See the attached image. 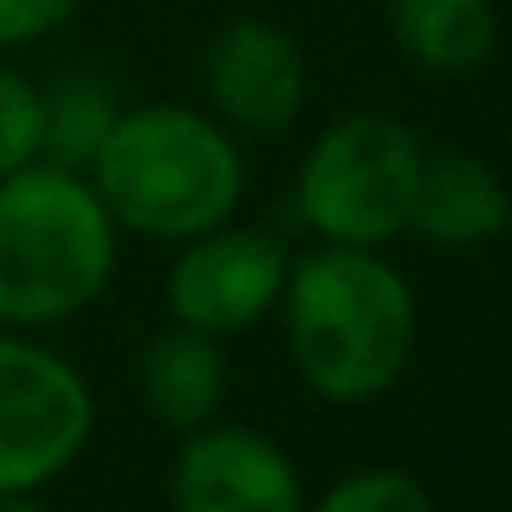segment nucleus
Here are the masks:
<instances>
[{
    "label": "nucleus",
    "mask_w": 512,
    "mask_h": 512,
    "mask_svg": "<svg viewBox=\"0 0 512 512\" xmlns=\"http://www.w3.org/2000/svg\"><path fill=\"white\" fill-rule=\"evenodd\" d=\"M276 309L298 380L336 408L380 402L419 347V298L380 248L320 243L292 254Z\"/></svg>",
    "instance_id": "f257e3e1"
},
{
    "label": "nucleus",
    "mask_w": 512,
    "mask_h": 512,
    "mask_svg": "<svg viewBox=\"0 0 512 512\" xmlns=\"http://www.w3.org/2000/svg\"><path fill=\"white\" fill-rule=\"evenodd\" d=\"M89 182L122 232L177 248L237 215L248 193V160L221 116L149 100L133 111L122 105Z\"/></svg>",
    "instance_id": "f03ea898"
},
{
    "label": "nucleus",
    "mask_w": 512,
    "mask_h": 512,
    "mask_svg": "<svg viewBox=\"0 0 512 512\" xmlns=\"http://www.w3.org/2000/svg\"><path fill=\"white\" fill-rule=\"evenodd\" d=\"M122 226L89 171L34 160L0 177V325L56 331L105 298Z\"/></svg>",
    "instance_id": "7ed1b4c3"
},
{
    "label": "nucleus",
    "mask_w": 512,
    "mask_h": 512,
    "mask_svg": "<svg viewBox=\"0 0 512 512\" xmlns=\"http://www.w3.org/2000/svg\"><path fill=\"white\" fill-rule=\"evenodd\" d=\"M424 144L386 111L336 116L298 160L292 204L320 243L386 248L408 232Z\"/></svg>",
    "instance_id": "20e7f679"
},
{
    "label": "nucleus",
    "mask_w": 512,
    "mask_h": 512,
    "mask_svg": "<svg viewBox=\"0 0 512 512\" xmlns=\"http://www.w3.org/2000/svg\"><path fill=\"white\" fill-rule=\"evenodd\" d=\"M94 391L83 369L34 331L0 325V496H34L83 457Z\"/></svg>",
    "instance_id": "39448f33"
},
{
    "label": "nucleus",
    "mask_w": 512,
    "mask_h": 512,
    "mask_svg": "<svg viewBox=\"0 0 512 512\" xmlns=\"http://www.w3.org/2000/svg\"><path fill=\"white\" fill-rule=\"evenodd\" d=\"M292 270V248L265 226L221 221L210 232L177 243V259L166 270V314L177 325L210 336H248L265 325L281 303Z\"/></svg>",
    "instance_id": "423d86ee"
},
{
    "label": "nucleus",
    "mask_w": 512,
    "mask_h": 512,
    "mask_svg": "<svg viewBox=\"0 0 512 512\" xmlns=\"http://www.w3.org/2000/svg\"><path fill=\"white\" fill-rule=\"evenodd\" d=\"M171 512H309V490L276 435L254 424L188 430L166 474Z\"/></svg>",
    "instance_id": "0eeeda50"
},
{
    "label": "nucleus",
    "mask_w": 512,
    "mask_h": 512,
    "mask_svg": "<svg viewBox=\"0 0 512 512\" xmlns=\"http://www.w3.org/2000/svg\"><path fill=\"white\" fill-rule=\"evenodd\" d=\"M204 100L232 133H281L309 100V56L270 17H232L204 45Z\"/></svg>",
    "instance_id": "6e6552de"
},
{
    "label": "nucleus",
    "mask_w": 512,
    "mask_h": 512,
    "mask_svg": "<svg viewBox=\"0 0 512 512\" xmlns=\"http://www.w3.org/2000/svg\"><path fill=\"white\" fill-rule=\"evenodd\" d=\"M507 226H512V193L490 160L463 155V149L424 155L413 210H408V232L419 243L463 254V248L496 243Z\"/></svg>",
    "instance_id": "1a4fd4ad"
},
{
    "label": "nucleus",
    "mask_w": 512,
    "mask_h": 512,
    "mask_svg": "<svg viewBox=\"0 0 512 512\" xmlns=\"http://www.w3.org/2000/svg\"><path fill=\"white\" fill-rule=\"evenodd\" d=\"M226 386H232V364H226V342L210 331L171 320L155 331L138 353V397L166 430L188 435L221 419Z\"/></svg>",
    "instance_id": "9d476101"
},
{
    "label": "nucleus",
    "mask_w": 512,
    "mask_h": 512,
    "mask_svg": "<svg viewBox=\"0 0 512 512\" xmlns=\"http://www.w3.org/2000/svg\"><path fill=\"white\" fill-rule=\"evenodd\" d=\"M386 28L402 61L435 78L479 72L501 45L496 0H386Z\"/></svg>",
    "instance_id": "9b49d317"
},
{
    "label": "nucleus",
    "mask_w": 512,
    "mask_h": 512,
    "mask_svg": "<svg viewBox=\"0 0 512 512\" xmlns=\"http://www.w3.org/2000/svg\"><path fill=\"white\" fill-rule=\"evenodd\" d=\"M39 105H45V160L72 171H89L100 144L111 138L122 100L116 83L89 67H67L50 83H39Z\"/></svg>",
    "instance_id": "f8f14e48"
},
{
    "label": "nucleus",
    "mask_w": 512,
    "mask_h": 512,
    "mask_svg": "<svg viewBox=\"0 0 512 512\" xmlns=\"http://www.w3.org/2000/svg\"><path fill=\"white\" fill-rule=\"evenodd\" d=\"M309 512H435V496L408 468L369 463V468H353V474L331 479L309 501Z\"/></svg>",
    "instance_id": "ddd939ff"
},
{
    "label": "nucleus",
    "mask_w": 512,
    "mask_h": 512,
    "mask_svg": "<svg viewBox=\"0 0 512 512\" xmlns=\"http://www.w3.org/2000/svg\"><path fill=\"white\" fill-rule=\"evenodd\" d=\"M45 160V105L28 72L0 61V177Z\"/></svg>",
    "instance_id": "4468645a"
},
{
    "label": "nucleus",
    "mask_w": 512,
    "mask_h": 512,
    "mask_svg": "<svg viewBox=\"0 0 512 512\" xmlns=\"http://www.w3.org/2000/svg\"><path fill=\"white\" fill-rule=\"evenodd\" d=\"M83 0H0V50H23L72 23Z\"/></svg>",
    "instance_id": "2eb2a0df"
},
{
    "label": "nucleus",
    "mask_w": 512,
    "mask_h": 512,
    "mask_svg": "<svg viewBox=\"0 0 512 512\" xmlns=\"http://www.w3.org/2000/svg\"><path fill=\"white\" fill-rule=\"evenodd\" d=\"M0 512H50V507L34 496H0Z\"/></svg>",
    "instance_id": "dca6fc26"
},
{
    "label": "nucleus",
    "mask_w": 512,
    "mask_h": 512,
    "mask_svg": "<svg viewBox=\"0 0 512 512\" xmlns=\"http://www.w3.org/2000/svg\"><path fill=\"white\" fill-rule=\"evenodd\" d=\"M507 232H512V226H507Z\"/></svg>",
    "instance_id": "f3484780"
}]
</instances>
